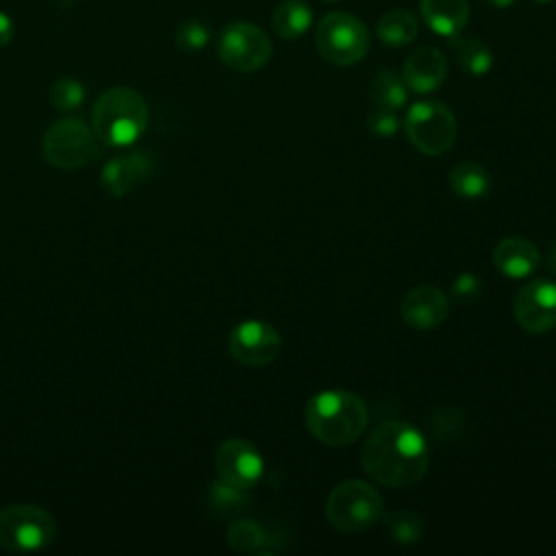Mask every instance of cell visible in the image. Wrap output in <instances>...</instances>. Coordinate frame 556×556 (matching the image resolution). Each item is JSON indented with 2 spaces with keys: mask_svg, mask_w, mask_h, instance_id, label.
I'll return each mask as SVG.
<instances>
[{
  "mask_svg": "<svg viewBox=\"0 0 556 556\" xmlns=\"http://www.w3.org/2000/svg\"><path fill=\"white\" fill-rule=\"evenodd\" d=\"M361 460L365 471L389 489L417 484L428 471V443L406 421H384L365 441Z\"/></svg>",
  "mask_w": 556,
  "mask_h": 556,
  "instance_id": "obj_1",
  "label": "cell"
},
{
  "mask_svg": "<svg viewBox=\"0 0 556 556\" xmlns=\"http://www.w3.org/2000/svg\"><path fill=\"white\" fill-rule=\"evenodd\" d=\"M369 408L352 391H321L306 402L304 424L308 432L326 445H350L367 428Z\"/></svg>",
  "mask_w": 556,
  "mask_h": 556,
  "instance_id": "obj_2",
  "label": "cell"
},
{
  "mask_svg": "<svg viewBox=\"0 0 556 556\" xmlns=\"http://www.w3.org/2000/svg\"><path fill=\"white\" fill-rule=\"evenodd\" d=\"M91 124L102 143L113 148L132 146L148 128V104L130 87H111L96 100Z\"/></svg>",
  "mask_w": 556,
  "mask_h": 556,
  "instance_id": "obj_3",
  "label": "cell"
},
{
  "mask_svg": "<svg viewBox=\"0 0 556 556\" xmlns=\"http://www.w3.org/2000/svg\"><path fill=\"white\" fill-rule=\"evenodd\" d=\"M315 48L332 65H354L369 50V30L361 17L345 11H330L317 22Z\"/></svg>",
  "mask_w": 556,
  "mask_h": 556,
  "instance_id": "obj_4",
  "label": "cell"
},
{
  "mask_svg": "<svg viewBox=\"0 0 556 556\" xmlns=\"http://www.w3.org/2000/svg\"><path fill=\"white\" fill-rule=\"evenodd\" d=\"M326 517L341 532H363L382 517V497L369 482L343 480L326 500Z\"/></svg>",
  "mask_w": 556,
  "mask_h": 556,
  "instance_id": "obj_5",
  "label": "cell"
},
{
  "mask_svg": "<svg viewBox=\"0 0 556 556\" xmlns=\"http://www.w3.org/2000/svg\"><path fill=\"white\" fill-rule=\"evenodd\" d=\"M43 156L61 169H76L93 163L102 154V141L93 126L80 117H63L43 135Z\"/></svg>",
  "mask_w": 556,
  "mask_h": 556,
  "instance_id": "obj_6",
  "label": "cell"
},
{
  "mask_svg": "<svg viewBox=\"0 0 556 556\" xmlns=\"http://www.w3.org/2000/svg\"><path fill=\"white\" fill-rule=\"evenodd\" d=\"M408 141L428 156L443 154L452 148L458 124L452 109L437 100L415 102L404 119Z\"/></svg>",
  "mask_w": 556,
  "mask_h": 556,
  "instance_id": "obj_7",
  "label": "cell"
},
{
  "mask_svg": "<svg viewBox=\"0 0 556 556\" xmlns=\"http://www.w3.org/2000/svg\"><path fill=\"white\" fill-rule=\"evenodd\" d=\"M54 517L35 504H13L0 510V545L9 552H37L52 543Z\"/></svg>",
  "mask_w": 556,
  "mask_h": 556,
  "instance_id": "obj_8",
  "label": "cell"
},
{
  "mask_svg": "<svg viewBox=\"0 0 556 556\" xmlns=\"http://www.w3.org/2000/svg\"><path fill=\"white\" fill-rule=\"evenodd\" d=\"M267 33L250 22H232L219 33L217 52L224 65L235 72H256L271 59Z\"/></svg>",
  "mask_w": 556,
  "mask_h": 556,
  "instance_id": "obj_9",
  "label": "cell"
},
{
  "mask_svg": "<svg viewBox=\"0 0 556 556\" xmlns=\"http://www.w3.org/2000/svg\"><path fill=\"white\" fill-rule=\"evenodd\" d=\"M280 332L271 324L258 319L237 324L228 337L230 356L243 365H267L280 354Z\"/></svg>",
  "mask_w": 556,
  "mask_h": 556,
  "instance_id": "obj_10",
  "label": "cell"
},
{
  "mask_svg": "<svg viewBox=\"0 0 556 556\" xmlns=\"http://www.w3.org/2000/svg\"><path fill=\"white\" fill-rule=\"evenodd\" d=\"M519 326L532 334H543L556 328V282L536 278L523 285L513 302Z\"/></svg>",
  "mask_w": 556,
  "mask_h": 556,
  "instance_id": "obj_11",
  "label": "cell"
},
{
  "mask_svg": "<svg viewBox=\"0 0 556 556\" xmlns=\"http://www.w3.org/2000/svg\"><path fill=\"white\" fill-rule=\"evenodd\" d=\"M263 467V456L245 439H228L217 447L215 469L222 480L235 486L252 489L261 480Z\"/></svg>",
  "mask_w": 556,
  "mask_h": 556,
  "instance_id": "obj_12",
  "label": "cell"
},
{
  "mask_svg": "<svg viewBox=\"0 0 556 556\" xmlns=\"http://www.w3.org/2000/svg\"><path fill=\"white\" fill-rule=\"evenodd\" d=\"M450 311L447 295L434 285H417L413 287L400 304L402 319L415 330H432L437 328Z\"/></svg>",
  "mask_w": 556,
  "mask_h": 556,
  "instance_id": "obj_13",
  "label": "cell"
},
{
  "mask_svg": "<svg viewBox=\"0 0 556 556\" xmlns=\"http://www.w3.org/2000/svg\"><path fill=\"white\" fill-rule=\"evenodd\" d=\"M447 76V63L439 48L421 46L408 54L402 67V80L415 93L437 91Z\"/></svg>",
  "mask_w": 556,
  "mask_h": 556,
  "instance_id": "obj_14",
  "label": "cell"
},
{
  "mask_svg": "<svg viewBox=\"0 0 556 556\" xmlns=\"http://www.w3.org/2000/svg\"><path fill=\"white\" fill-rule=\"evenodd\" d=\"M152 172V159L148 154H124L111 159L102 169V187L111 195H126L141 185Z\"/></svg>",
  "mask_w": 556,
  "mask_h": 556,
  "instance_id": "obj_15",
  "label": "cell"
},
{
  "mask_svg": "<svg viewBox=\"0 0 556 556\" xmlns=\"http://www.w3.org/2000/svg\"><path fill=\"white\" fill-rule=\"evenodd\" d=\"M539 248L523 237H506L493 248V265L508 278H526L539 267Z\"/></svg>",
  "mask_w": 556,
  "mask_h": 556,
  "instance_id": "obj_16",
  "label": "cell"
},
{
  "mask_svg": "<svg viewBox=\"0 0 556 556\" xmlns=\"http://www.w3.org/2000/svg\"><path fill=\"white\" fill-rule=\"evenodd\" d=\"M424 22L441 37H456L469 22L467 0H419Z\"/></svg>",
  "mask_w": 556,
  "mask_h": 556,
  "instance_id": "obj_17",
  "label": "cell"
},
{
  "mask_svg": "<svg viewBox=\"0 0 556 556\" xmlns=\"http://www.w3.org/2000/svg\"><path fill=\"white\" fill-rule=\"evenodd\" d=\"M313 24V11L304 0H285L271 15L274 33L280 39H300Z\"/></svg>",
  "mask_w": 556,
  "mask_h": 556,
  "instance_id": "obj_18",
  "label": "cell"
},
{
  "mask_svg": "<svg viewBox=\"0 0 556 556\" xmlns=\"http://www.w3.org/2000/svg\"><path fill=\"white\" fill-rule=\"evenodd\" d=\"M376 35L382 43L400 48V46L413 43L417 39L419 22H417L415 13H410L408 9H391L378 20Z\"/></svg>",
  "mask_w": 556,
  "mask_h": 556,
  "instance_id": "obj_19",
  "label": "cell"
},
{
  "mask_svg": "<svg viewBox=\"0 0 556 556\" xmlns=\"http://www.w3.org/2000/svg\"><path fill=\"white\" fill-rule=\"evenodd\" d=\"M450 185L454 189L456 195L467 198V200H476L486 195L489 187H491V178L489 172L473 161H463L456 163L450 172Z\"/></svg>",
  "mask_w": 556,
  "mask_h": 556,
  "instance_id": "obj_20",
  "label": "cell"
},
{
  "mask_svg": "<svg viewBox=\"0 0 556 556\" xmlns=\"http://www.w3.org/2000/svg\"><path fill=\"white\" fill-rule=\"evenodd\" d=\"M452 48L456 52L458 65L471 76H484L493 67V54L489 46L473 37H452Z\"/></svg>",
  "mask_w": 556,
  "mask_h": 556,
  "instance_id": "obj_21",
  "label": "cell"
},
{
  "mask_svg": "<svg viewBox=\"0 0 556 556\" xmlns=\"http://www.w3.org/2000/svg\"><path fill=\"white\" fill-rule=\"evenodd\" d=\"M371 98L376 102L378 109H389V111H397L406 104L408 98V87L402 80V76H397L391 70H382L378 72V76L374 78L371 85Z\"/></svg>",
  "mask_w": 556,
  "mask_h": 556,
  "instance_id": "obj_22",
  "label": "cell"
},
{
  "mask_svg": "<svg viewBox=\"0 0 556 556\" xmlns=\"http://www.w3.org/2000/svg\"><path fill=\"white\" fill-rule=\"evenodd\" d=\"M384 526L389 534L402 543L410 545L417 543L424 534V519L413 510H391L384 515Z\"/></svg>",
  "mask_w": 556,
  "mask_h": 556,
  "instance_id": "obj_23",
  "label": "cell"
},
{
  "mask_svg": "<svg viewBox=\"0 0 556 556\" xmlns=\"http://www.w3.org/2000/svg\"><path fill=\"white\" fill-rule=\"evenodd\" d=\"M265 543V534L252 519H239L228 528V545L235 552L252 554L258 552V547Z\"/></svg>",
  "mask_w": 556,
  "mask_h": 556,
  "instance_id": "obj_24",
  "label": "cell"
},
{
  "mask_svg": "<svg viewBox=\"0 0 556 556\" xmlns=\"http://www.w3.org/2000/svg\"><path fill=\"white\" fill-rule=\"evenodd\" d=\"M50 100H52L54 109H59L63 113L76 111L85 102V85L76 78L61 76L54 80V85L50 89Z\"/></svg>",
  "mask_w": 556,
  "mask_h": 556,
  "instance_id": "obj_25",
  "label": "cell"
},
{
  "mask_svg": "<svg viewBox=\"0 0 556 556\" xmlns=\"http://www.w3.org/2000/svg\"><path fill=\"white\" fill-rule=\"evenodd\" d=\"M245 502H248V489L235 486L222 478L211 486V504L217 510H237L245 506Z\"/></svg>",
  "mask_w": 556,
  "mask_h": 556,
  "instance_id": "obj_26",
  "label": "cell"
},
{
  "mask_svg": "<svg viewBox=\"0 0 556 556\" xmlns=\"http://www.w3.org/2000/svg\"><path fill=\"white\" fill-rule=\"evenodd\" d=\"M211 41V28L202 20H187L176 28V43L182 50H202Z\"/></svg>",
  "mask_w": 556,
  "mask_h": 556,
  "instance_id": "obj_27",
  "label": "cell"
},
{
  "mask_svg": "<svg viewBox=\"0 0 556 556\" xmlns=\"http://www.w3.org/2000/svg\"><path fill=\"white\" fill-rule=\"evenodd\" d=\"M367 126L374 135L378 137H389V135H395L397 128H400V119L395 115V111H389V109H376L369 117H367Z\"/></svg>",
  "mask_w": 556,
  "mask_h": 556,
  "instance_id": "obj_28",
  "label": "cell"
},
{
  "mask_svg": "<svg viewBox=\"0 0 556 556\" xmlns=\"http://www.w3.org/2000/svg\"><path fill=\"white\" fill-rule=\"evenodd\" d=\"M480 291H482V282L478 276L473 274H458L454 278V285H452V293L460 300V302H473L480 298Z\"/></svg>",
  "mask_w": 556,
  "mask_h": 556,
  "instance_id": "obj_29",
  "label": "cell"
},
{
  "mask_svg": "<svg viewBox=\"0 0 556 556\" xmlns=\"http://www.w3.org/2000/svg\"><path fill=\"white\" fill-rule=\"evenodd\" d=\"M15 35V26H13V20L0 11V48H4Z\"/></svg>",
  "mask_w": 556,
  "mask_h": 556,
  "instance_id": "obj_30",
  "label": "cell"
},
{
  "mask_svg": "<svg viewBox=\"0 0 556 556\" xmlns=\"http://www.w3.org/2000/svg\"><path fill=\"white\" fill-rule=\"evenodd\" d=\"M547 265H549V269L556 274V241L552 243V248H549V252H547Z\"/></svg>",
  "mask_w": 556,
  "mask_h": 556,
  "instance_id": "obj_31",
  "label": "cell"
},
{
  "mask_svg": "<svg viewBox=\"0 0 556 556\" xmlns=\"http://www.w3.org/2000/svg\"><path fill=\"white\" fill-rule=\"evenodd\" d=\"M491 7H495V9H506V7H510V4H515L517 0H486Z\"/></svg>",
  "mask_w": 556,
  "mask_h": 556,
  "instance_id": "obj_32",
  "label": "cell"
},
{
  "mask_svg": "<svg viewBox=\"0 0 556 556\" xmlns=\"http://www.w3.org/2000/svg\"><path fill=\"white\" fill-rule=\"evenodd\" d=\"M324 2H341V0H324Z\"/></svg>",
  "mask_w": 556,
  "mask_h": 556,
  "instance_id": "obj_33",
  "label": "cell"
},
{
  "mask_svg": "<svg viewBox=\"0 0 556 556\" xmlns=\"http://www.w3.org/2000/svg\"><path fill=\"white\" fill-rule=\"evenodd\" d=\"M539 2H552V0H539Z\"/></svg>",
  "mask_w": 556,
  "mask_h": 556,
  "instance_id": "obj_34",
  "label": "cell"
}]
</instances>
